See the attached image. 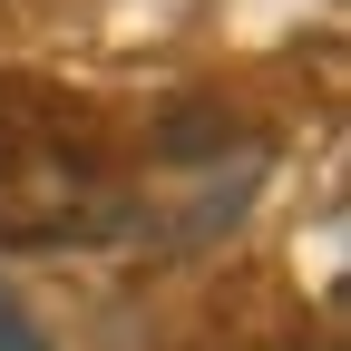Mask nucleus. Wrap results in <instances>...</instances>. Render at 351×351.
Returning a JSON list of instances; mask_svg holds the SVG:
<instances>
[{
  "label": "nucleus",
  "instance_id": "1",
  "mask_svg": "<svg viewBox=\"0 0 351 351\" xmlns=\"http://www.w3.org/2000/svg\"><path fill=\"white\" fill-rule=\"evenodd\" d=\"M0 351H49V332L20 313V293H10V283H0Z\"/></svg>",
  "mask_w": 351,
  "mask_h": 351
}]
</instances>
